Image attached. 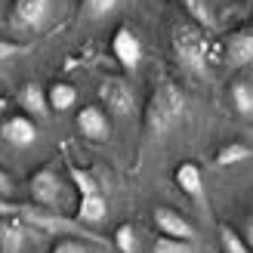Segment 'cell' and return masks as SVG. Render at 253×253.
<instances>
[{"instance_id": "obj_1", "label": "cell", "mask_w": 253, "mask_h": 253, "mask_svg": "<svg viewBox=\"0 0 253 253\" xmlns=\"http://www.w3.org/2000/svg\"><path fill=\"white\" fill-rule=\"evenodd\" d=\"M185 118V96L176 84L170 81H158V86L151 90L148 102H145V133L151 136H164L173 130L176 124Z\"/></svg>"}, {"instance_id": "obj_2", "label": "cell", "mask_w": 253, "mask_h": 253, "mask_svg": "<svg viewBox=\"0 0 253 253\" xmlns=\"http://www.w3.org/2000/svg\"><path fill=\"white\" fill-rule=\"evenodd\" d=\"M207 37L210 34L204 28H198V25L188 22V19L173 22L170 46H173L176 62H179L185 71H192V74H204L207 71Z\"/></svg>"}, {"instance_id": "obj_3", "label": "cell", "mask_w": 253, "mask_h": 253, "mask_svg": "<svg viewBox=\"0 0 253 253\" xmlns=\"http://www.w3.org/2000/svg\"><path fill=\"white\" fill-rule=\"evenodd\" d=\"M28 192L34 198V204H41L43 210H62V201H65V188H62V179L56 167H41L37 173H31L28 179Z\"/></svg>"}, {"instance_id": "obj_4", "label": "cell", "mask_w": 253, "mask_h": 253, "mask_svg": "<svg viewBox=\"0 0 253 253\" xmlns=\"http://www.w3.org/2000/svg\"><path fill=\"white\" fill-rule=\"evenodd\" d=\"M99 102L108 108V115L130 118L133 105H136V93H133V86L124 78H115V74H111V78H105L102 84H99Z\"/></svg>"}, {"instance_id": "obj_5", "label": "cell", "mask_w": 253, "mask_h": 253, "mask_svg": "<svg viewBox=\"0 0 253 253\" xmlns=\"http://www.w3.org/2000/svg\"><path fill=\"white\" fill-rule=\"evenodd\" d=\"M19 219H22L25 225H34V229H41V232H71V235H84L86 241L99 244V238H96L93 232H84L78 222L59 216V213H53V210H31V207H22V210H19Z\"/></svg>"}, {"instance_id": "obj_6", "label": "cell", "mask_w": 253, "mask_h": 253, "mask_svg": "<svg viewBox=\"0 0 253 253\" xmlns=\"http://www.w3.org/2000/svg\"><path fill=\"white\" fill-rule=\"evenodd\" d=\"M49 9H53V0H12L9 6V22L16 31H41Z\"/></svg>"}, {"instance_id": "obj_7", "label": "cell", "mask_w": 253, "mask_h": 253, "mask_svg": "<svg viewBox=\"0 0 253 253\" xmlns=\"http://www.w3.org/2000/svg\"><path fill=\"white\" fill-rule=\"evenodd\" d=\"M111 53H115L118 65L124 71H136L139 59H142V41H139V34L133 28L121 25V28L115 31V37H111Z\"/></svg>"}, {"instance_id": "obj_8", "label": "cell", "mask_w": 253, "mask_h": 253, "mask_svg": "<svg viewBox=\"0 0 253 253\" xmlns=\"http://www.w3.org/2000/svg\"><path fill=\"white\" fill-rule=\"evenodd\" d=\"M78 130L84 139H90V142H105L111 136V121L105 115V108L99 105H84L78 111Z\"/></svg>"}, {"instance_id": "obj_9", "label": "cell", "mask_w": 253, "mask_h": 253, "mask_svg": "<svg viewBox=\"0 0 253 253\" xmlns=\"http://www.w3.org/2000/svg\"><path fill=\"white\" fill-rule=\"evenodd\" d=\"M253 62V28H238L225 37V65L244 68Z\"/></svg>"}, {"instance_id": "obj_10", "label": "cell", "mask_w": 253, "mask_h": 253, "mask_svg": "<svg viewBox=\"0 0 253 253\" xmlns=\"http://www.w3.org/2000/svg\"><path fill=\"white\" fill-rule=\"evenodd\" d=\"M155 225L164 238H176V241H192L195 229L182 213H176L173 207H155Z\"/></svg>"}, {"instance_id": "obj_11", "label": "cell", "mask_w": 253, "mask_h": 253, "mask_svg": "<svg viewBox=\"0 0 253 253\" xmlns=\"http://www.w3.org/2000/svg\"><path fill=\"white\" fill-rule=\"evenodd\" d=\"M0 136H3L9 145L25 148V145H31L37 139V126H34V121L28 115H16V118H9L3 126H0Z\"/></svg>"}, {"instance_id": "obj_12", "label": "cell", "mask_w": 253, "mask_h": 253, "mask_svg": "<svg viewBox=\"0 0 253 253\" xmlns=\"http://www.w3.org/2000/svg\"><path fill=\"white\" fill-rule=\"evenodd\" d=\"M173 179H176V188H179L182 195L195 198V201H204V176H201L198 164H192V161L179 164L176 173H173Z\"/></svg>"}, {"instance_id": "obj_13", "label": "cell", "mask_w": 253, "mask_h": 253, "mask_svg": "<svg viewBox=\"0 0 253 253\" xmlns=\"http://www.w3.org/2000/svg\"><path fill=\"white\" fill-rule=\"evenodd\" d=\"M25 244V222L19 216L0 219V253H22Z\"/></svg>"}, {"instance_id": "obj_14", "label": "cell", "mask_w": 253, "mask_h": 253, "mask_svg": "<svg viewBox=\"0 0 253 253\" xmlns=\"http://www.w3.org/2000/svg\"><path fill=\"white\" fill-rule=\"evenodd\" d=\"M19 102H22V108L28 111V115H34V118H46V115H49V99H46V90H43L41 84H34V81L22 86Z\"/></svg>"}, {"instance_id": "obj_15", "label": "cell", "mask_w": 253, "mask_h": 253, "mask_svg": "<svg viewBox=\"0 0 253 253\" xmlns=\"http://www.w3.org/2000/svg\"><path fill=\"white\" fill-rule=\"evenodd\" d=\"M179 6L185 12V19L195 22L198 28H204L207 34L216 31V16H213V9H210L207 0H179Z\"/></svg>"}, {"instance_id": "obj_16", "label": "cell", "mask_w": 253, "mask_h": 253, "mask_svg": "<svg viewBox=\"0 0 253 253\" xmlns=\"http://www.w3.org/2000/svg\"><path fill=\"white\" fill-rule=\"evenodd\" d=\"M105 213H108V204H105L102 192H96V195H84V198H81V204H78V222H102V219H105Z\"/></svg>"}, {"instance_id": "obj_17", "label": "cell", "mask_w": 253, "mask_h": 253, "mask_svg": "<svg viewBox=\"0 0 253 253\" xmlns=\"http://www.w3.org/2000/svg\"><path fill=\"white\" fill-rule=\"evenodd\" d=\"M46 99H49V111H68L74 102H78V90L71 84H53L46 90Z\"/></svg>"}, {"instance_id": "obj_18", "label": "cell", "mask_w": 253, "mask_h": 253, "mask_svg": "<svg viewBox=\"0 0 253 253\" xmlns=\"http://www.w3.org/2000/svg\"><path fill=\"white\" fill-rule=\"evenodd\" d=\"M232 108H235V115H241L244 121H253V86L232 84Z\"/></svg>"}, {"instance_id": "obj_19", "label": "cell", "mask_w": 253, "mask_h": 253, "mask_svg": "<svg viewBox=\"0 0 253 253\" xmlns=\"http://www.w3.org/2000/svg\"><path fill=\"white\" fill-rule=\"evenodd\" d=\"M250 155H253L250 145H244V142H229V145H222V148L216 151V164H219V167H229V164L247 161Z\"/></svg>"}, {"instance_id": "obj_20", "label": "cell", "mask_w": 253, "mask_h": 253, "mask_svg": "<svg viewBox=\"0 0 253 253\" xmlns=\"http://www.w3.org/2000/svg\"><path fill=\"white\" fill-rule=\"evenodd\" d=\"M219 241H222V250H225V253H250L247 241L232 229V225H225V222L219 225Z\"/></svg>"}, {"instance_id": "obj_21", "label": "cell", "mask_w": 253, "mask_h": 253, "mask_svg": "<svg viewBox=\"0 0 253 253\" xmlns=\"http://www.w3.org/2000/svg\"><path fill=\"white\" fill-rule=\"evenodd\" d=\"M121 0H81V12L86 19H105Z\"/></svg>"}, {"instance_id": "obj_22", "label": "cell", "mask_w": 253, "mask_h": 253, "mask_svg": "<svg viewBox=\"0 0 253 253\" xmlns=\"http://www.w3.org/2000/svg\"><path fill=\"white\" fill-rule=\"evenodd\" d=\"M68 176H71V182L78 185V192H81V198L84 195H96L99 192V185H96V179L86 170H81V167H74V164H68Z\"/></svg>"}, {"instance_id": "obj_23", "label": "cell", "mask_w": 253, "mask_h": 253, "mask_svg": "<svg viewBox=\"0 0 253 253\" xmlns=\"http://www.w3.org/2000/svg\"><path fill=\"white\" fill-rule=\"evenodd\" d=\"M53 253H99L93 241H81V238H59L53 244Z\"/></svg>"}, {"instance_id": "obj_24", "label": "cell", "mask_w": 253, "mask_h": 253, "mask_svg": "<svg viewBox=\"0 0 253 253\" xmlns=\"http://www.w3.org/2000/svg\"><path fill=\"white\" fill-rule=\"evenodd\" d=\"M115 247L121 253H136V232H133L130 222H121L115 229Z\"/></svg>"}, {"instance_id": "obj_25", "label": "cell", "mask_w": 253, "mask_h": 253, "mask_svg": "<svg viewBox=\"0 0 253 253\" xmlns=\"http://www.w3.org/2000/svg\"><path fill=\"white\" fill-rule=\"evenodd\" d=\"M151 253H195L192 241H176V238H158L155 247H151Z\"/></svg>"}, {"instance_id": "obj_26", "label": "cell", "mask_w": 253, "mask_h": 253, "mask_svg": "<svg viewBox=\"0 0 253 253\" xmlns=\"http://www.w3.org/2000/svg\"><path fill=\"white\" fill-rule=\"evenodd\" d=\"M19 53H22V43L3 41V37H0V62H6V59H12V56H19Z\"/></svg>"}, {"instance_id": "obj_27", "label": "cell", "mask_w": 253, "mask_h": 253, "mask_svg": "<svg viewBox=\"0 0 253 253\" xmlns=\"http://www.w3.org/2000/svg\"><path fill=\"white\" fill-rule=\"evenodd\" d=\"M12 192H16V185H12V179H9V173L0 167V198H9Z\"/></svg>"}, {"instance_id": "obj_28", "label": "cell", "mask_w": 253, "mask_h": 253, "mask_svg": "<svg viewBox=\"0 0 253 253\" xmlns=\"http://www.w3.org/2000/svg\"><path fill=\"white\" fill-rule=\"evenodd\" d=\"M19 210H22V204H9V201L0 198V219H6V216H19Z\"/></svg>"}, {"instance_id": "obj_29", "label": "cell", "mask_w": 253, "mask_h": 253, "mask_svg": "<svg viewBox=\"0 0 253 253\" xmlns=\"http://www.w3.org/2000/svg\"><path fill=\"white\" fill-rule=\"evenodd\" d=\"M244 241H247V247H250V253H253V216L247 219V229H244Z\"/></svg>"}, {"instance_id": "obj_30", "label": "cell", "mask_w": 253, "mask_h": 253, "mask_svg": "<svg viewBox=\"0 0 253 253\" xmlns=\"http://www.w3.org/2000/svg\"><path fill=\"white\" fill-rule=\"evenodd\" d=\"M3 108H6V99H3V96H0V111H3Z\"/></svg>"}]
</instances>
